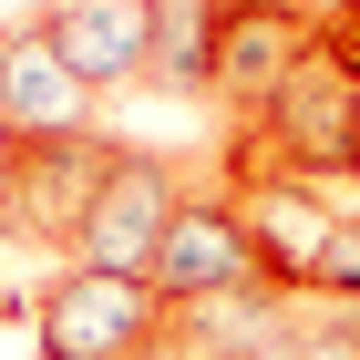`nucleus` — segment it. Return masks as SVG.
Returning a JSON list of instances; mask_svg holds the SVG:
<instances>
[{
  "label": "nucleus",
  "mask_w": 360,
  "mask_h": 360,
  "mask_svg": "<svg viewBox=\"0 0 360 360\" xmlns=\"http://www.w3.org/2000/svg\"><path fill=\"white\" fill-rule=\"evenodd\" d=\"M309 52H319V21L278 11V0H217V103H226V124L248 134L257 113H268V93Z\"/></svg>",
  "instance_id": "423d86ee"
},
{
  "label": "nucleus",
  "mask_w": 360,
  "mask_h": 360,
  "mask_svg": "<svg viewBox=\"0 0 360 360\" xmlns=\"http://www.w3.org/2000/svg\"><path fill=\"white\" fill-rule=\"evenodd\" d=\"M278 11H299V21H330V11H340V0H278Z\"/></svg>",
  "instance_id": "4468645a"
},
{
  "label": "nucleus",
  "mask_w": 360,
  "mask_h": 360,
  "mask_svg": "<svg viewBox=\"0 0 360 360\" xmlns=\"http://www.w3.org/2000/svg\"><path fill=\"white\" fill-rule=\"evenodd\" d=\"M309 299H330V309H360V206L340 217L330 257H319V278H309Z\"/></svg>",
  "instance_id": "f8f14e48"
},
{
  "label": "nucleus",
  "mask_w": 360,
  "mask_h": 360,
  "mask_svg": "<svg viewBox=\"0 0 360 360\" xmlns=\"http://www.w3.org/2000/svg\"><path fill=\"white\" fill-rule=\"evenodd\" d=\"M113 155H124V144H113L103 124L0 144V237L31 248V257H72V248H83L93 195H103V175H113Z\"/></svg>",
  "instance_id": "f03ea898"
},
{
  "label": "nucleus",
  "mask_w": 360,
  "mask_h": 360,
  "mask_svg": "<svg viewBox=\"0 0 360 360\" xmlns=\"http://www.w3.org/2000/svg\"><path fill=\"white\" fill-rule=\"evenodd\" d=\"M257 360H360V309L299 299V319H288V340H268Z\"/></svg>",
  "instance_id": "9b49d317"
},
{
  "label": "nucleus",
  "mask_w": 360,
  "mask_h": 360,
  "mask_svg": "<svg viewBox=\"0 0 360 360\" xmlns=\"http://www.w3.org/2000/svg\"><path fill=\"white\" fill-rule=\"evenodd\" d=\"M237 165H268V175H309V186H330V175H360V83L340 72L330 52H309L288 83L268 93L248 134H226V175Z\"/></svg>",
  "instance_id": "f257e3e1"
},
{
  "label": "nucleus",
  "mask_w": 360,
  "mask_h": 360,
  "mask_svg": "<svg viewBox=\"0 0 360 360\" xmlns=\"http://www.w3.org/2000/svg\"><path fill=\"white\" fill-rule=\"evenodd\" d=\"M257 257H248V226H237V195L217 186H186V206H175L165 248H155V288H165V309H195V299H226V288H248Z\"/></svg>",
  "instance_id": "6e6552de"
},
{
  "label": "nucleus",
  "mask_w": 360,
  "mask_h": 360,
  "mask_svg": "<svg viewBox=\"0 0 360 360\" xmlns=\"http://www.w3.org/2000/svg\"><path fill=\"white\" fill-rule=\"evenodd\" d=\"M319 52H330L340 72H350V83H360V0H340L330 21H319Z\"/></svg>",
  "instance_id": "ddd939ff"
},
{
  "label": "nucleus",
  "mask_w": 360,
  "mask_h": 360,
  "mask_svg": "<svg viewBox=\"0 0 360 360\" xmlns=\"http://www.w3.org/2000/svg\"><path fill=\"white\" fill-rule=\"evenodd\" d=\"M31 21L52 31V52L72 62V83L103 103L124 83H155V21L165 0H41Z\"/></svg>",
  "instance_id": "0eeeda50"
},
{
  "label": "nucleus",
  "mask_w": 360,
  "mask_h": 360,
  "mask_svg": "<svg viewBox=\"0 0 360 360\" xmlns=\"http://www.w3.org/2000/svg\"><path fill=\"white\" fill-rule=\"evenodd\" d=\"M226 195H237V226H248L257 278L288 288V299H309V278H319V257H330V237H340L350 206H330V186H309V175H268V165H237Z\"/></svg>",
  "instance_id": "39448f33"
},
{
  "label": "nucleus",
  "mask_w": 360,
  "mask_h": 360,
  "mask_svg": "<svg viewBox=\"0 0 360 360\" xmlns=\"http://www.w3.org/2000/svg\"><path fill=\"white\" fill-rule=\"evenodd\" d=\"M155 93L217 103V0H165V21H155Z\"/></svg>",
  "instance_id": "9d476101"
},
{
  "label": "nucleus",
  "mask_w": 360,
  "mask_h": 360,
  "mask_svg": "<svg viewBox=\"0 0 360 360\" xmlns=\"http://www.w3.org/2000/svg\"><path fill=\"white\" fill-rule=\"evenodd\" d=\"M175 206H186V165H175V155H155V144H124V155H113V175H103V195H93V217H83L72 268L155 278V248H165Z\"/></svg>",
  "instance_id": "20e7f679"
},
{
  "label": "nucleus",
  "mask_w": 360,
  "mask_h": 360,
  "mask_svg": "<svg viewBox=\"0 0 360 360\" xmlns=\"http://www.w3.org/2000/svg\"><path fill=\"white\" fill-rule=\"evenodd\" d=\"M93 124V93L72 83V62L52 52L41 21H0V144H31V134H83Z\"/></svg>",
  "instance_id": "1a4fd4ad"
},
{
  "label": "nucleus",
  "mask_w": 360,
  "mask_h": 360,
  "mask_svg": "<svg viewBox=\"0 0 360 360\" xmlns=\"http://www.w3.org/2000/svg\"><path fill=\"white\" fill-rule=\"evenodd\" d=\"M31 340H41V360H155L175 340V309L155 278L52 268V288L31 299Z\"/></svg>",
  "instance_id": "7ed1b4c3"
}]
</instances>
